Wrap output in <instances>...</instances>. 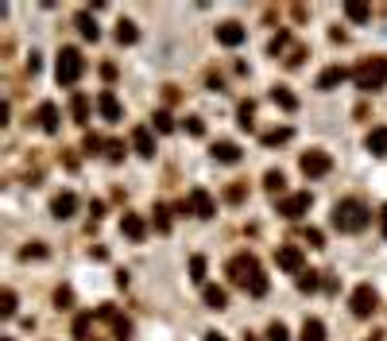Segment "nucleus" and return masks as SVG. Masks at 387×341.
I'll list each match as a JSON object with an SVG mask.
<instances>
[{
	"label": "nucleus",
	"instance_id": "1",
	"mask_svg": "<svg viewBox=\"0 0 387 341\" xmlns=\"http://www.w3.org/2000/svg\"><path fill=\"white\" fill-rule=\"evenodd\" d=\"M229 275H232V283L236 287H244L248 295H267V275L260 272V264H256V256L252 252H240V256H232L229 260Z\"/></svg>",
	"mask_w": 387,
	"mask_h": 341
},
{
	"label": "nucleus",
	"instance_id": "2",
	"mask_svg": "<svg viewBox=\"0 0 387 341\" xmlns=\"http://www.w3.org/2000/svg\"><path fill=\"white\" fill-rule=\"evenodd\" d=\"M329 221H333V229H337V233H360V229H368L372 214H368L364 202H357V198H345V202L333 205Z\"/></svg>",
	"mask_w": 387,
	"mask_h": 341
},
{
	"label": "nucleus",
	"instance_id": "3",
	"mask_svg": "<svg viewBox=\"0 0 387 341\" xmlns=\"http://www.w3.org/2000/svg\"><path fill=\"white\" fill-rule=\"evenodd\" d=\"M352 82H357V89H364V93H376V89L387 86V59L384 55H376V59H364L357 70H352Z\"/></svg>",
	"mask_w": 387,
	"mask_h": 341
},
{
	"label": "nucleus",
	"instance_id": "4",
	"mask_svg": "<svg viewBox=\"0 0 387 341\" xmlns=\"http://www.w3.org/2000/svg\"><path fill=\"white\" fill-rule=\"evenodd\" d=\"M82 74H86V59H82V50H77V47H62V50H58V62H55L58 86H74Z\"/></svg>",
	"mask_w": 387,
	"mask_h": 341
},
{
	"label": "nucleus",
	"instance_id": "5",
	"mask_svg": "<svg viewBox=\"0 0 387 341\" xmlns=\"http://www.w3.org/2000/svg\"><path fill=\"white\" fill-rule=\"evenodd\" d=\"M186 214H194L198 221H209L213 214H217V202H213V194L205 190V186H194L190 198H186Z\"/></svg>",
	"mask_w": 387,
	"mask_h": 341
},
{
	"label": "nucleus",
	"instance_id": "6",
	"mask_svg": "<svg viewBox=\"0 0 387 341\" xmlns=\"http://www.w3.org/2000/svg\"><path fill=\"white\" fill-rule=\"evenodd\" d=\"M348 306H352V314L357 318H372L379 306V295L372 291V283H360L357 291H352V299H348Z\"/></svg>",
	"mask_w": 387,
	"mask_h": 341
},
{
	"label": "nucleus",
	"instance_id": "7",
	"mask_svg": "<svg viewBox=\"0 0 387 341\" xmlns=\"http://www.w3.org/2000/svg\"><path fill=\"white\" fill-rule=\"evenodd\" d=\"M310 205H314V194H310V190H302V194H287L279 202V217H287V221H299V217L310 214Z\"/></svg>",
	"mask_w": 387,
	"mask_h": 341
},
{
	"label": "nucleus",
	"instance_id": "8",
	"mask_svg": "<svg viewBox=\"0 0 387 341\" xmlns=\"http://www.w3.org/2000/svg\"><path fill=\"white\" fill-rule=\"evenodd\" d=\"M299 167H302V175H306V178H321V175H329L333 159H329V151L314 147V151H306V156L299 159Z\"/></svg>",
	"mask_w": 387,
	"mask_h": 341
},
{
	"label": "nucleus",
	"instance_id": "9",
	"mask_svg": "<svg viewBox=\"0 0 387 341\" xmlns=\"http://www.w3.org/2000/svg\"><path fill=\"white\" fill-rule=\"evenodd\" d=\"M275 264H279L283 272H294V275L306 272V268H302V248L299 244H283L279 252H275Z\"/></svg>",
	"mask_w": 387,
	"mask_h": 341
},
{
	"label": "nucleus",
	"instance_id": "10",
	"mask_svg": "<svg viewBox=\"0 0 387 341\" xmlns=\"http://www.w3.org/2000/svg\"><path fill=\"white\" fill-rule=\"evenodd\" d=\"M97 109H101V117H105L108 125H116V120L124 117V109H120V101H116L113 89H101V93H97Z\"/></svg>",
	"mask_w": 387,
	"mask_h": 341
},
{
	"label": "nucleus",
	"instance_id": "11",
	"mask_svg": "<svg viewBox=\"0 0 387 341\" xmlns=\"http://www.w3.org/2000/svg\"><path fill=\"white\" fill-rule=\"evenodd\" d=\"M244 39H248V31H244L236 20H229V24H217V43H221V47H240Z\"/></svg>",
	"mask_w": 387,
	"mask_h": 341
},
{
	"label": "nucleus",
	"instance_id": "12",
	"mask_svg": "<svg viewBox=\"0 0 387 341\" xmlns=\"http://www.w3.org/2000/svg\"><path fill=\"white\" fill-rule=\"evenodd\" d=\"M132 147H135V156L151 159V156H155V132H151V128H147V125L132 128Z\"/></svg>",
	"mask_w": 387,
	"mask_h": 341
},
{
	"label": "nucleus",
	"instance_id": "13",
	"mask_svg": "<svg viewBox=\"0 0 387 341\" xmlns=\"http://www.w3.org/2000/svg\"><path fill=\"white\" fill-rule=\"evenodd\" d=\"M120 233H124L128 241H144V237H147L144 217H140V214H124V217H120Z\"/></svg>",
	"mask_w": 387,
	"mask_h": 341
},
{
	"label": "nucleus",
	"instance_id": "14",
	"mask_svg": "<svg viewBox=\"0 0 387 341\" xmlns=\"http://www.w3.org/2000/svg\"><path fill=\"white\" fill-rule=\"evenodd\" d=\"M74 210H77V198L70 194V190L55 194V202H50V214H55L58 221H66V217H74Z\"/></svg>",
	"mask_w": 387,
	"mask_h": 341
},
{
	"label": "nucleus",
	"instance_id": "15",
	"mask_svg": "<svg viewBox=\"0 0 387 341\" xmlns=\"http://www.w3.org/2000/svg\"><path fill=\"white\" fill-rule=\"evenodd\" d=\"M77 31H82V39H89V43H97L101 39V28H97V20H93V12H77Z\"/></svg>",
	"mask_w": 387,
	"mask_h": 341
},
{
	"label": "nucleus",
	"instance_id": "16",
	"mask_svg": "<svg viewBox=\"0 0 387 341\" xmlns=\"http://www.w3.org/2000/svg\"><path fill=\"white\" fill-rule=\"evenodd\" d=\"M39 128L55 136V132H58V105H50V101H43V105H39Z\"/></svg>",
	"mask_w": 387,
	"mask_h": 341
},
{
	"label": "nucleus",
	"instance_id": "17",
	"mask_svg": "<svg viewBox=\"0 0 387 341\" xmlns=\"http://www.w3.org/2000/svg\"><path fill=\"white\" fill-rule=\"evenodd\" d=\"M364 147L372 151V156H387V128H372L364 140Z\"/></svg>",
	"mask_w": 387,
	"mask_h": 341
},
{
	"label": "nucleus",
	"instance_id": "18",
	"mask_svg": "<svg viewBox=\"0 0 387 341\" xmlns=\"http://www.w3.org/2000/svg\"><path fill=\"white\" fill-rule=\"evenodd\" d=\"M213 159H221V163H240V147L221 140V144H213Z\"/></svg>",
	"mask_w": 387,
	"mask_h": 341
},
{
	"label": "nucleus",
	"instance_id": "19",
	"mask_svg": "<svg viewBox=\"0 0 387 341\" xmlns=\"http://www.w3.org/2000/svg\"><path fill=\"white\" fill-rule=\"evenodd\" d=\"M299 341H325V326H321V318H306V322H302Z\"/></svg>",
	"mask_w": 387,
	"mask_h": 341
},
{
	"label": "nucleus",
	"instance_id": "20",
	"mask_svg": "<svg viewBox=\"0 0 387 341\" xmlns=\"http://www.w3.org/2000/svg\"><path fill=\"white\" fill-rule=\"evenodd\" d=\"M205 306H209V311H225V306H229V291H225V287H205Z\"/></svg>",
	"mask_w": 387,
	"mask_h": 341
},
{
	"label": "nucleus",
	"instance_id": "21",
	"mask_svg": "<svg viewBox=\"0 0 387 341\" xmlns=\"http://www.w3.org/2000/svg\"><path fill=\"white\" fill-rule=\"evenodd\" d=\"M345 78H348V70H345V66H329L325 74L318 78V89H333V86H341Z\"/></svg>",
	"mask_w": 387,
	"mask_h": 341
},
{
	"label": "nucleus",
	"instance_id": "22",
	"mask_svg": "<svg viewBox=\"0 0 387 341\" xmlns=\"http://www.w3.org/2000/svg\"><path fill=\"white\" fill-rule=\"evenodd\" d=\"M345 16L352 24H368V20H372V8H368V4H360V0H348V4H345Z\"/></svg>",
	"mask_w": 387,
	"mask_h": 341
},
{
	"label": "nucleus",
	"instance_id": "23",
	"mask_svg": "<svg viewBox=\"0 0 387 341\" xmlns=\"http://www.w3.org/2000/svg\"><path fill=\"white\" fill-rule=\"evenodd\" d=\"M135 39H140V31H135L132 20H120V24H116V43H120V47H132Z\"/></svg>",
	"mask_w": 387,
	"mask_h": 341
},
{
	"label": "nucleus",
	"instance_id": "24",
	"mask_svg": "<svg viewBox=\"0 0 387 341\" xmlns=\"http://www.w3.org/2000/svg\"><path fill=\"white\" fill-rule=\"evenodd\" d=\"M263 190H267V194H283V190H287V175H283V171H267V175H263Z\"/></svg>",
	"mask_w": 387,
	"mask_h": 341
},
{
	"label": "nucleus",
	"instance_id": "25",
	"mask_svg": "<svg viewBox=\"0 0 387 341\" xmlns=\"http://www.w3.org/2000/svg\"><path fill=\"white\" fill-rule=\"evenodd\" d=\"M70 109H74V120H77V125H89V98H82V93H74V101H70Z\"/></svg>",
	"mask_w": 387,
	"mask_h": 341
},
{
	"label": "nucleus",
	"instance_id": "26",
	"mask_svg": "<svg viewBox=\"0 0 387 341\" xmlns=\"http://www.w3.org/2000/svg\"><path fill=\"white\" fill-rule=\"evenodd\" d=\"M271 98H275V105L287 109V113H290V109H299V101H294V93H290L287 86H275V89H271Z\"/></svg>",
	"mask_w": 387,
	"mask_h": 341
},
{
	"label": "nucleus",
	"instance_id": "27",
	"mask_svg": "<svg viewBox=\"0 0 387 341\" xmlns=\"http://www.w3.org/2000/svg\"><path fill=\"white\" fill-rule=\"evenodd\" d=\"M151 221H155V229H159V233H171V210H167V205H155V210H151Z\"/></svg>",
	"mask_w": 387,
	"mask_h": 341
},
{
	"label": "nucleus",
	"instance_id": "28",
	"mask_svg": "<svg viewBox=\"0 0 387 341\" xmlns=\"http://www.w3.org/2000/svg\"><path fill=\"white\" fill-rule=\"evenodd\" d=\"M12 314H16V291L4 287V291H0V318H12Z\"/></svg>",
	"mask_w": 387,
	"mask_h": 341
},
{
	"label": "nucleus",
	"instance_id": "29",
	"mask_svg": "<svg viewBox=\"0 0 387 341\" xmlns=\"http://www.w3.org/2000/svg\"><path fill=\"white\" fill-rule=\"evenodd\" d=\"M151 125H155V132H163V136H167V132H174V117H171V113H163V109L151 117Z\"/></svg>",
	"mask_w": 387,
	"mask_h": 341
},
{
	"label": "nucleus",
	"instance_id": "30",
	"mask_svg": "<svg viewBox=\"0 0 387 341\" xmlns=\"http://www.w3.org/2000/svg\"><path fill=\"white\" fill-rule=\"evenodd\" d=\"M19 256H23V260H39V256H47V244H43V241H31V244H23V248H19Z\"/></svg>",
	"mask_w": 387,
	"mask_h": 341
},
{
	"label": "nucleus",
	"instance_id": "31",
	"mask_svg": "<svg viewBox=\"0 0 387 341\" xmlns=\"http://www.w3.org/2000/svg\"><path fill=\"white\" fill-rule=\"evenodd\" d=\"M318 287H321L318 272H302L299 275V291H318Z\"/></svg>",
	"mask_w": 387,
	"mask_h": 341
},
{
	"label": "nucleus",
	"instance_id": "32",
	"mask_svg": "<svg viewBox=\"0 0 387 341\" xmlns=\"http://www.w3.org/2000/svg\"><path fill=\"white\" fill-rule=\"evenodd\" d=\"M190 279L205 283V256H194V260H190Z\"/></svg>",
	"mask_w": 387,
	"mask_h": 341
},
{
	"label": "nucleus",
	"instance_id": "33",
	"mask_svg": "<svg viewBox=\"0 0 387 341\" xmlns=\"http://www.w3.org/2000/svg\"><path fill=\"white\" fill-rule=\"evenodd\" d=\"M267 341H290V330L283 326V322H271V326H267Z\"/></svg>",
	"mask_w": 387,
	"mask_h": 341
},
{
	"label": "nucleus",
	"instance_id": "34",
	"mask_svg": "<svg viewBox=\"0 0 387 341\" xmlns=\"http://www.w3.org/2000/svg\"><path fill=\"white\" fill-rule=\"evenodd\" d=\"M287 140H290V128H275V132H267V136H263V144L275 147V144H287Z\"/></svg>",
	"mask_w": 387,
	"mask_h": 341
},
{
	"label": "nucleus",
	"instance_id": "35",
	"mask_svg": "<svg viewBox=\"0 0 387 341\" xmlns=\"http://www.w3.org/2000/svg\"><path fill=\"white\" fill-rule=\"evenodd\" d=\"M113 333H116V341H128V338H132V322H128V318H116L113 322Z\"/></svg>",
	"mask_w": 387,
	"mask_h": 341
},
{
	"label": "nucleus",
	"instance_id": "36",
	"mask_svg": "<svg viewBox=\"0 0 387 341\" xmlns=\"http://www.w3.org/2000/svg\"><path fill=\"white\" fill-rule=\"evenodd\" d=\"M105 156L113 159V163H120V159H124V144H120V140H108V144H105Z\"/></svg>",
	"mask_w": 387,
	"mask_h": 341
},
{
	"label": "nucleus",
	"instance_id": "37",
	"mask_svg": "<svg viewBox=\"0 0 387 341\" xmlns=\"http://www.w3.org/2000/svg\"><path fill=\"white\" fill-rule=\"evenodd\" d=\"M55 302H58V311H70V302H74V291H70V287H58V291H55Z\"/></svg>",
	"mask_w": 387,
	"mask_h": 341
},
{
	"label": "nucleus",
	"instance_id": "38",
	"mask_svg": "<svg viewBox=\"0 0 387 341\" xmlns=\"http://www.w3.org/2000/svg\"><path fill=\"white\" fill-rule=\"evenodd\" d=\"M252 117H256V105H252V101H244V105H240V128H244V132L252 128Z\"/></svg>",
	"mask_w": 387,
	"mask_h": 341
},
{
	"label": "nucleus",
	"instance_id": "39",
	"mask_svg": "<svg viewBox=\"0 0 387 341\" xmlns=\"http://www.w3.org/2000/svg\"><path fill=\"white\" fill-rule=\"evenodd\" d=\"M89 322H93V314H77V322H74V338H86Z\"/></svg>",
	"mask_w": 387,
	"mask_h": 341
},
{
	"label": "nucleus",
	"instance_id": "40",
	"mask_svg": "<svg viewBox=\"0 0 387 341\" xmlns=\"http://www.w3.org/2000/svg\"><path fill=\"white\" fill-rule=\"evenodd\" d=\"M306 244H310V248H321V244H325L321 229H306Z\"/></svg>",
	"mask_w": 387,
	"mask_h": 341
},
{
	"label": "nucleus",
	"instance_id": "41",
	"mask_svg": "<svg viewBox=\"0 0 387 341\" xmlns=\"http://www.w3.org/2000/svg\"><path fill=\"white\" fill-rule=\"evenodd\" d=\"M186 132H190V136H202V132H205V125H202L198 117H186Z\"/></svg>",
	"mask_w": 387,
	"mask_h": 341
},
{
	"label": "nucleus",
	"instance_id": "42",
	"mask_svg": "<svg viewBox=\"0 0 387 341\" xmlns=\"http://www.w3.org/2000/svg\"><path fill=\"white\" fill-rule=\"evenodd\" d=\"M287 43H290V39H287V31H279V35L271 39V47H267V50H271V55H279V50L287 47Z\"/></svg>",
	"mask_w": 387,
	"mask_h": 341
},
{
	"label": "nucleus",
	"instance_id": "43",
	"mask_svg": "<svg viewBox=\"0 0 387 341\" xmlns=\"http://www.w3.org/2000/svg\"><path fill=\"white\" fill-rule=\"evenodd\" d=\"M101 147H105V140H101V136H86V151H89V156L101 151Z\"/></svg>",
	"mask_w": 387,
	"mask_h": 341
},
{
	"label": "nucleus",
	"instance_id": "44",
	"mask_svg": "<svg viewBox=\"0 0 387 341\" xmlns=\"http://www.w3.org/2000/svg\"><path fill=\"white\" fill-rule=\"evenodd\" d=\"M244 198V186H229V202H240Z\"/></svg>",
	"mask_w": 387,
	"mask_h": 341
},
{
	"label": "nucleus",
	"instance_id": "45",
	"mask_svg": "<svg viewBox=\"0 0 387 341\" xmlns=\"http://www.w3.org/2000/svg\"><path fill=\"white\" fill-rule=\"evenodd\" d=\"M379 233H384V241H387V205L379 210Z\"/></svg>",
	"mask_w": 387,
	"mask_h": 341
},
{
	"label": "nucleus",
	"instance_id": "46",
	"mask_svg": "<svg viewBox=\"0 0 387 341\" xmlns=\"http://www.w3.org/2000/svg\"><path fill=\"white\" fill-rule=\"evenodd\" d=\"M205 341H225V338H221L217 330H209V333H205Z\"/></svg>",
	"mask_w": 387,
	"mask_h": 341
},
{
	"label": "nucleus",
	"instance_id": "47",
	"mask_svg": "<svg viewBox=\"0 0 387 341\" xmlns=\"http://www.w3.org/2000/svg\"><path fill=\"white\" fill-rule=\"evenodd\" d=\"M244 341H256V338H252V333H248V338H244Z\"/></svg>",
	"mask_w": 387,
	"mask_h": 341
},
{
	"label": "nucleus",
	"instance_id": "48",
	"mask_svg": "<svg viewBox=\"0 0 387 341\" xmlns=\"http://www.w3.org/2000/svg\"><path fill=\"white\" fill-rule=\"evenodd\" d=\"M372 341H384V338H372Z\"/></svg>",
	"mask_w": 387,
	"mask_h": 341
},
{
	"label": "nucleus",
	"instance_id": "49",
	"mask_svg": "<svg viewBox=\"0 0 387 341\" xmlns=\"http://www.w3.org/2000/svg\"><path fill=\"white\" fill-rule=\"evenodd\" d=\"M4 341H12V338H4Z\"/></svg>",
	"mask_w": 387,
	"mask_h": 341
}]
</instances>
